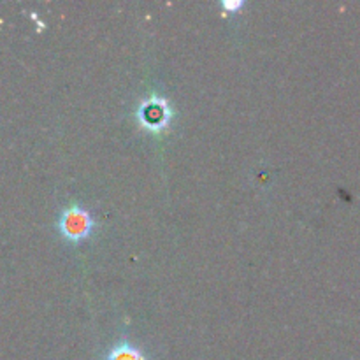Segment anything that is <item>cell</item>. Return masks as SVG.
<instances>
[{"instance_id": "cell-1", "label": "cell", "mask_w": 360, "mask_h": 360, "mask_svg": "<svg viewBox=\"0 0 360 360\" xmlns=\"http://www.w3.org/2000/svg\"><path fill=\"white\" fill-rule=\"evenodd\" d=\"M136 122L146 132L153 136H162L171 129V123L174 122L176 112L172 109L171 102L164 95L157 91H150L139 104L136 105Z\"/></svg>"}, {"instance_id": "cell-2", "label": "cell", "mask_w": 360, "mask_h": 360, "mask_svg": "<svg viewBox=\"0 0 360 360\" xmlns=\"http://www.w3.org/2000/svg\"><path fill=\"white\" fill-rule=\"evenodd\" d=\"M95 218L86 207L77 200H72L69 206L63 207L56 220V229L62 239L69 245H81L91 238L95 232Z\"/></svg>"}, {"instance_id": "cell-3", "label": "cell", "mask_w": 360, "mask_h": 360, "mask_svg": "<svg viewBox=\"0 0 360 360\" xmlns=\"http://www.w3.org/2000/svg\"><path fill=\"white\" fill-rule=\"evenodd\" d=\"M102 360H150V357L136 343L122 338L105 352Z\"/></svg>"}, {"instance_id": "cell-4", "label": "cell", "mask_w": 360, "mask_h": 360, "mask_svg": "<svg viewBox=\"0 0 360 360\" xmlns=\"http://www.w3.org/2000/svg\"><path fill=\"white\" fill-rule=\"evenodd\" d=\"M245 7L243 0H224L220 2V9H224L227 14H238Z\"/></svg>"}]
</instances>
